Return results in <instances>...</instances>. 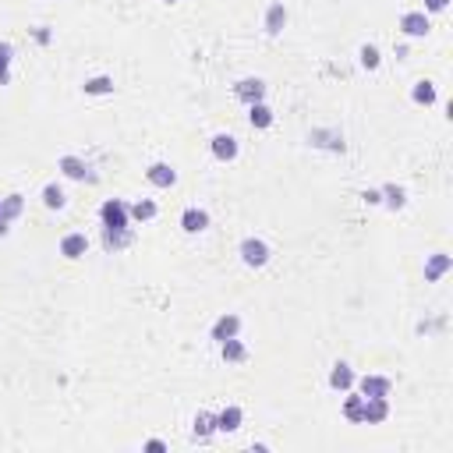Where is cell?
Instances as JSON below:
<instances>
[{"instance_id":"obj_27","label":"cell","mask_w":453,"mask_h":453,"mask_svg":"<svg viewBox=\"0 0 453 453\" xmlns=\"http://www.w3.org/2000/svg\"><path fill=\"white\" fill-rule=\"evenodd\" d=\"M11 60H15V46L11 43H0V85L11 82Z\"/></svg>"},{"instance_id":"obj_3","label":"cell","mask_w":453,"mask_h":453,"mask_svg":"<svg viewBox=\"0 0 453 453\" xmlns=\"http://www.w3.org/2000/svg\"><path fill=\"white\" fill-rule=\"evenodd\" d=\"M400 33H404V36H411V39L429 36V33H432L429 15H425V11H407V15H400Z\"/></svg>"},{"instance_id":"obj_6","label":"cell","mask_w":453,"mask_h":453,"mask_svg":"<svg viewBox=\"0 0 453 453\" xmlns=\"http://www.w3.org/2000/svg\"><path fill=\"white\" fill-rule=\"evenodd\" d=\"M57 170L64 177H71V181H93V167H89L82 156H71V153L57 160Z\"/></svg>"},{"instance_id":"obj_5","label":"cell","mask_w":453,"mask_h":453,"mask_svg":"<svg viewBox=\"0 0 453 453\" xmlns=\"http://www.w3.org/2000/svg\"><path fill=\"white\" fill-rule=\"evenodd\" d=\"M389 418V400L386 397H365V407H361V425H382Z\"/></svg>"},{"instance_id":"obj_1","label":"cell","mask_w":453,"mask_h":453,"mask_svg":"<svg viewBox=\"0 0 453 453\" xmlns=\"http://www.w3.org/2000/svg\"><path fill=\"white\" fill-rule=\"evenodd\" d=\"M237 255H241V262H245L248 269H262L269 259H273V248H269L262 237H245V241H241V248H237Z\"/></svg>"},{"instance_id":"obj_8","label":"cell","mask_w":453,"mask_h":453,"mask_svg":"<svg viewBox=\"0 0 453 453\" xmlns=\"http://www.w3.org/2000/svg\"><path fill=\"white\" fill-rule=\"evenodd\" d=\"M145 181H149L153 188H174V185H177V170H174L170 163H149Z\"/></svg>"},{"instance_id":"obj_19","label":"cell","mask_w":453,"mask_h":453,"mask_svg":"<svg viewBox=\"0 0 453 453\" xmlns=\"http://www.w3.org/2000/svg\"><path fill=\"white\" fill-rule=\"evenodd\" d=\"M220 354H223V361H227V365H241V361H248V347L241 344L237 337L223 340V344H220Z\"/></svg>"},{"instance_id":"obj_4","label":"cell","mask_w":453,"mask_h":453,"mask_svg":"<svg viewBox=\"0 0 453 453\" xmlns=\"http://www.w3.org/2000/svg\"><path fill=\"white\" fill-rule=\"evenodd\" d=\"M234 96H237L241 103H248V107H252V103H262V100H266V82H262V78H252V75L241 78V82L234 85Z\"/></svg>"},{"instance_id":"obj_12","label":"cell","mask_w":453,"mask_h":453,"mask_svg":"<svg viewBox=\"0 0 453 453\" xmlns=\"http://www.w3.org/2000/svg\"><path fill=\"white\" fill-rule=\"evenodd\" d=\"M205 227H209V213H205V209L188 205L185 213H181V230H185V234H202Z\"/></svg>"},{"instance_id":"obj_10","label":"cell","mask_w":453,"mask_h":453,"mask_svg":"<svg viewBox=\"0 0 453 453\" xmlns=\"http://www.w3.org/2000/svg\"><path fill=\"white\" fill-rule=\"evenodd\" d=\"M237 333H241V319H237L234 312L220 315V319L213 322V329H209V337H213L216 344H223V340H230V337H237Z\"/></svg>"},{"instance_id":"obj_7","label":"cell","mask_w":453,"mask_h":453,"mask_svg":"<svg viewBox=\"0 0 453 453\" xmlns=\"http://www.w3.org/2000/svg\"><path fill=\"white\" fill-rule=\"evenodd\" d=\"M389 389H394V379L389 376H361L358 379L361 397H389Z\"/></svg>"},{"instance_id":"obj_24","label":"cell","mask_w":453,"mask_h":453,"mask_svg":"<svg viewBox=\"0 0 453 453\" xmlns=\"http://www.w3.org/2000/svg\"><path fill=\"white\" fill-rule=\"evenodd\" d=\"M411 100H414L418 107H432V103L439 100V93H436V85H432V82H414Z\"/></svg>"},{"instance_id":"obj_15","label":"cell","mask_w":453,"mask_h":453,"mask_svg":"<svg viewBox=\"0 0 453 453\" xmlns=\"http://www.w3.org/2000/svg\"><path fill=\"white\" fill-rule=\"evenodd\" d=\"M358 382V376H354V369L347 365V361H337L333 365V372H329V386L333 389H340V394H347V389Z\"/></svg>"},{"instance_id":"obj_26","label":"cell","mask_w":453,"mask_h":453,"mask_svg":"<svg viewBox=\"0 0 453 453\" xmlns=\"http://www.w3.org/2000/svg\"><path fill=\"white\" fill-rule=\"evenodd\" d=\"M43 205H46V209H64V205H68L64 188H60V185H46V188H43Z\"/></svg>"},{"instance_id":"obj_28","label":"cell","mask_w":453,"mask_h":453,"mask_svg":"<svg viewBox=\"0 0 453 453\" xmlns=\"http://www.w3.org/2000/svg\"><path fill=\"white\" fill-rule=\"evenodd\" d=\"M361 407H365V397H361V394H351V397L344 400V418L354 421V425H361Z\"/></svg>"},{"instance_id":"obj_21","label":"cell","mask_w":453,"mask_h":453,"mask_svg":"<svg viewBox=\"0 0 453 453\" xmlns=\"http://www.w3.org/2000/svg\"><path fill=\"white\" fill-rule=\"evenodd\" d=\"M379 195H382V205H386V209H394V213L407 205V192H404L400 185H382Z\"/></svg>"},{"instance_id":"obj_17","label":"cell","mask_w":453,"mask_h":453,"mask_svg":"<svg viewBox=\"0 0 453 453\" xmlns=\"http://www.w3.org/2000/svg\"><path fill=\"white\" fill-rule=\"evenodd\" d=\"M450 266H453V259L446 255V252H436L429 262H425V280L429 284H436V280H443L446 273H450Z\"/></svg>"},{"instance_id":"obj_29","label":"cell","mask_w":453,"mask_h":453,"mask_svg":"<svg viewBox=\"0 0 453 453\" xmlns=\"http://www.w3.org/2000/svg\"><path fill=\"white\" fill-rule=\"evenodd\" d=\"M358 60H361V68H365V71H376L382 64V57H379V50L372 43H365V46L358 50Z\"/></svg>"},{"instance_id":"obj_18","label":"cell","mask_w":453,"mask_h":453,"mask_svg":"<svg viewBox=\"0 0 453 453\" xmlns=\"http://www.w3.org/2000/svg\"><path fill=\"white\" fill-rule=\"evenodd\" d=\"M216 432V414H209V411H198L195 414V421H192V436L198 439V443H205L209 436Z\"/></svg>"},{"instance_id":"obj_30","label":"cell","mask_w":453,"mask_h":453,"mask_svg":"<svg viewBox=\"0 0 453 453\" xmlns=\"http://www.w3.org/2000/svg\"><path fill=\"white\" fill-rule=\"evenodd\" d=\"M446 8H450V0H425V11H432V15H439Z\"/></svg>"},{"instance_id":"obj_31","label":"cell","mask_w":453,"mask_h":453,"mask_svg":"<svg viewBox=\"0 0 453 453\" xmlns=\"http://www.w3.org/2000/svg\"><path fill=\"white\" fill-rule=\"evenodd\" d=\"M361 198H365L369 205H379V202H382V195H379L376 188H365V192H361Z\"/></svg>"},{"instance_id":"obj_2","label":"cell","mask_w":453,"mask_h":453,"mask_svg":"<svg viewBox=\"0 0 453 453\" xmlns=\"http://www.w3.org/2000/svg\"><path fill=\"white\" fill-rule=\"evenodd\" d=\"M100 220H103V227H110V230L131 227V213H128V202H120V198H107V202L100 205Z\"/></svg>"},{"instance_id":"obj_14","label":"cell","mask_w":453,"mask_h":453,"mask_svg":"<svg viewBox=\"0 0 453 453\" xmlns=\"http://www.w3.org/2000/svg\"><path fill=\"white\" fill-rule=\"evenodd\" d=\"M89 252V237L85 234H64V237H60V255H64V259H82Z\"/></svg>"},{"instance_id":"obj_32","label":"cell","mask_w":453,"mask_h":453,"mask_svg":"<svg viewBox=\"0 0 453 453\" xmlns=\"http://www.w3.org/2000/svg\"><path fill=\"white\" fill-rule=\"evenodd\" d=\"M145 450H149V453H163V450H167V443H163V439H149V443H145Z\"/></svg>"},{"instance_id":"obj_13","label":"cell","mask_w":453,"mask_h":453,"mask_svg":"<svg viewBox=\"0 0 453 453\" xmlns=\"http://www.w3.org/2000/svg\"><path fill=\"white\" fill-rule=\"evenodd\" d=\"M262 28H266V36H280L287 28V8L284 4H269L266 18H262Z\"/></svg>"},{"instance_id":"obj_16","label":"cell","mask_w":453,"mask_h":453,"mask_svg":"<svg viewBox=\"0 0 453 453\" xmlns=\"http://www.w3.org/2000/svg\"><path fill=\"white\" fill-rule=\"evenodd\" d=\"M241 421H245V411H241L237 404H230V407H223L216 414V432H237Z\"/></svg>"},{"instance_id":"obj_22","label":"cell","mask_w":453,"mask_h":453,"mask_svg":"<svg viewBox=\"0 0 453 453\" xmlns=\"http://www.w3.org/2000/svg\"><path fill=\"white\" fill-rule=\"evenodd\" d=\"M21 209H25V195H18V192L8 195V198H0V220H8V223L18 220V216H21Z\"/></svg>"},{"instance_id":"obj_9","label":"cell","mask_w":453,"mask_h":453,"mask_svg":"<svg viewBox=\"0 0 453 453\" xmlns=\"http://www.w3.org/2000/svg\"><path fill=\"white\" fill-rule=\"evenodd\" d=\"M209 149H213V156L220 160V163H230V160H237V138L234 135H227V131H220V135H213V142H209Z\"/></svg>"},{"instance_id":"obj_23","label":"cell","mask_w":453,"mask_h":453,"mask_svg":"<svg viewBox=\"0 0 453 453\" xmlns=\"http://www.w3.org/2000/svg\"><path fill=\"white\" fill-rule=\"evenodd\" d=\"M248 124L259 128V131H266L269 124H273V110H269L266 103H252L248 107Z\"/></svg>"},{"instance_id":"obj_20","label":"cell","mask_w":453,"mask_h":453,"mask_svg":"<svg viewBox=\"0 0 453 453\" xmlns=\"http://www.w3.org/2000/svg\"><path fill=\"white\" fill-rule=\"evenodd\" d=\"M128 213H131V220H135V223H149V220H156L160 205H156L153 198H138L135 205H128Z\"/></svg>"},{"instance_id":"obj_25","label":"cell","mask_w":453,"mask_h":453,"mask_svg":"<svg viewBox=\"0 0 453 453\" xmlns=\"http://www.w3.org/2000/svg\"><path fill=\"white\" fill-rule=\"evenodd\" d=\"M110 93H113V78L110 75L85 78V96H110Z\"/></svg>"},{"instance_id":"obj_33","label":"cell","mask_w":453,"mask_h":453,"mask_svg":"<svg viewBox=\"0 0 453 453\" xmlns=\"http://www.w3.org/2000/svg\"><path fill=\"white\" fill-rule=\"evenodd\" d=\"M167 4H177V0H167Z\"/></svg>"},{"instance_id":"obj_11","label":"cell","mask_w":453,"mask_h":453,"mask_svg":"<svg viewBox=\"0 0 453 453\" xmlns=\"http://www.w3.org/2000/svg\"><path fill=\"white\" fill-rule=\"evenodd\" d=\"M131 241H135V230H131V227H120V230L103 227V248H107V252H124V248H131Z\"/></svg>"}]
</instances>
